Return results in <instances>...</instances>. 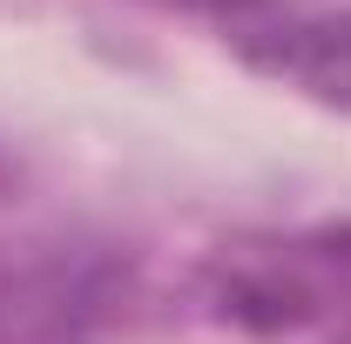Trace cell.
Wrapping results in <instances>:
<instances>
[{"mask_svg":"<svg viewBox=\"0 0 351 344\" xmlns=\"http://www.w3.org/2000/svg\"><path fill=\"white\" fill-rule=\"evenodd\" d=\"M149 7H169V14H189V21H210L223 41H237L243 27H257L263 14H277L284 0H149Z\"/></svg>","mask_w":351,"mask_h":344,"instance_id":"277c9868","label":"cell"},{"mask_svg":"<svg viewBox=\"0 0 351 344\" xmlns=\"http://www.w3.org/2000/svg\"><path fill=\"white\" fill-rule=\"evenodd\" d=\"M203 310L257 344L351 338V223L223 243L203 270Z\"/></svg>","mask_w":351,"mask_h":344,"instance_id":"6da1fadb","label":"cell"},{"mask_svg":"<svg viewBox=\"0 0 351 344\" xmlns=\"http://www.w3.org/2000/svg\"><path fill=\"white\" fill-rule=\"evenodd\" d=\"M230 47L243 54V68H257L263 82H284L304 101H317V108L351 115V7L345 14L277 7L257 27H243Z\"/></svg>","mask_w":351,"mask_h":344,"instance_id":"3957f363","label":"cell"},{"mask_svg":"<svg viewBox=\"0 0 351 344\" xmlns=\"http://www.w3.org/2000/svg\"><path fill=\"white\" fill-rule=\"evenodd\" d=\"M129 277V257L95 236H0V344H95Z\"/></svg>","mask_w":351,"mask_h":344,"instance_id":"7a4b0ae2","label":"cell"}]
</instances>
